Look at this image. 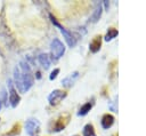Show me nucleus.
I'll list each match as a JSON object with an SVG mask.
<instances>
[{
	"label": "nucleus",
	"instance_id": "2",
	"mask_svg": "<svg viewBox=\"0 0 146 136\" xmlns=\"http://www.w3.org/2000/svg\"><path fill=\"white\" fill-rule=\"evenodd\" d=\"M49 18H50V21H51V23L55 25V26H57L58 29H59V31H60V33L63 34V37H64V39H65V41H66V43L68 45V47H74L75 46V43H76V38H74V35L72 34V32H70L68 30H66L64 26H62L59 23H58V21L50 14L49 15Z\"/></svg>",
	"mask_w": 146,
	"mask_h": 136
},
{
	"label": "nucleus",
	"instance_id": "3",
	"mask_svg": "<svg viewBox=\"0 0 146 136\" xmlns=\"http://www.w3.org/2000/svg\"><path fill=\"white\" fill-rule=\"evenodd\" d=\"M50 50H51L52 57L55 59H58V58H60L64 55V53H65V46H64V43L59 39L55 38L51 41V43H50Z\"/></svg>",
	"mask_w": 146,
	"mask_h": 136
},
{
	"label": "nucleus",
	"instance_id": "10",
	"mask_svg": "<svg viewBox=\"0 0 146 136\" xmlns=\"http://www.w3.org/2000/svg\"><path fill=\"white\" fill-rule=\"evenodd\" d=\"M100 123H102L103 129H108V128H111V127L113 126V123H114V117H113L111 113H105V114L102 117Z\"/></svg>",
	"mask_w": 146,
	"mask_h": 136
},
{
	"label": "nucleus",
	"instance_id": "13",
	"mask_svg": "<svg viewBox=\"0 0 146 136\" xmlns=\"http://www.w3.org/2000/svg\"><path fill=\"white\" fill-rule=\"evenodd\" d=\"M102 13H103V7H102L100 3H98L97 7H96L95 10H94L91 17H90V22H91V23H96V22H98L99 18L102 17Z\"/></svg>",
	"mask_w": 146,
	"mask_h": 136
},
{
	"label": "nucleus",
	"instance_id": "7",
	"mask_svg": "<svg viewBox=\"0 0 146 136\" xmlns=\"http://www.w3.org/2000/svg\"><path fill=\"white\" fill-rule=\"evenodd\" d=\"M8 87H9V104L11 107H16L21 101V96L17 94V90L13 87L11 80H8Z\"/></svg>",
	"mask_w": 146,
	"mask_h": 136
},
{
	"label": "nucleus",
	"instance_id": "18",
	"mask_svg": "<svg viewBox=\"0 0 146 136\" xmlns=\"http://www.w3.org/2000/svg\"><path fill=\"white\" fill-rule=\"evenodd\" d=\"M58 73H59V69H55L54 71H51L50 75H49V79H50V80H55V79L57 78Z\"/></svg>",
	"mask_w": 146,
	"mask_h": 136
},
{
	"label": "nucleus",
	"instance_id": "6",
	"mask_svg": "<svg viewBox=\"0 0 146 136\" xmlns=\"http://www.w3.org/2000/svg\"><path fill=\"white\" fill-rule=\"evenodd\" d=\"M67 96V93L60 89H55L50 93V95L48 96V102L50 105H57L59 104L65 97Z\"/></svg>",
	"mask_w": 146,
	"mask_h": 136
},
{
	"label": "nucleus",
	"instance_id": "17",
	"mask_svg": "<svg viewBox=\"0 0 146 136\" xmlns=\"http://www.w3.org/2000/svg\"><path fill=\"white\" fill-rule=\"evenodd\" d=\"M6 101H7L6 91H5V90H2V91H1V97H0V110H1V107H2V104H3V103H6Z\"/></svg>",
	"mask_w": 146,
	"mask_h": 136
},
{
	"label": "nucleus",
	"instance_id": "14",
	"mask_svg": "<svg viewBox=\"0 0 146 136\" xmlns=\"http://www.w3.org/2000/svg\"><path fill=\"white\" fill-rule=\"evenodd\" d=\"M82 134H83V136H96V133H95L94 126H92L91 123H87V125L83 127Z\"/></svg>",
	"mask_w": 146,
	"mask_h": 136
},
{
	"label": "nucleus",
	"instance_id": "5",
	"mask_svg": "<svg viewBox=\"0 0 146 136\" xmlns=\"http://www.w3.org/2000/svg\"><path fill=\"white\" fill-rule=\"evenodd\" d=\"M25 130L29 136H38L40 134V122L36 119H29L25 123Z\"/></svg>",
	"mask_w": 146,
	"mask_h": 136
},
{
	"label": "nucleus",
	"instance_id": "21",
	"mask_svg": "<svg viewBox=\"0 0 146 136\" xmlns=\"http://www.w3.org/2000/svg\"><path fill=\"white\" fill-rule=\"evenodd\" d=\"M74 136H79V135H74Z\"/></svg>",
	"mask_w": 146,
	"mask_h": 136
},
{
	"label": "nucleus",
	"instance_id": "4",
	"mask_svg": "<svg viewBox=\"0 0 146 136\" xmlns=\"http://www.w3.org/2000/svg\"><path fill=\"white\" fill-rule=\"evenodd\" d=\"M68 122H70V114H68V113H63V114H60V115L55 120L51 131L58 133V131L64 130V128L67 126Z\"/></svg>",
	"mask_w": 146,
	"mask_h": 136
},
{
	"label": "nucleus",
	"instance_id": "16",
	"mask_svg": "<svg viewBox=\"0 0 146 136\" xmlns=\"http://www.w3.org/2000/svg\"><path fill=\"white\" fill-rule=\"evenodd\" d=\"M19 129H21V125H19V123H16V125H14V127L11 128V130L8 131L6 135H7V136H15V135H18L19 131H21Z\"/></svg>",
	"mask_w": 146,
	"mask_h": 136
},
{
	"label": "nucleus",
	"instance_id": "12",
	"mask_svg": "<svg viewBox=\"0 0 146 136\" xmlns=\"http://www.w3.org/2000/svg\"><path fill=\"white\" fill-rule=\"evenodd\" d=\"M92 106H94V98H92L91 102H87V103H84V104L80 107V110H79V112H78V115H79V117H83V115L88 114L89 111L92 109Z\"/></svg>",
	"mask_w": 146,
	"mask_h": 136
},
{
	"label": "nucleus",
	"instance_id": "11",
	"mask_svg": "<svg viewBox=\"0 0 146 136\" xmlns=\"http://www.w3.org/2000/svg\"><path fill=\"white\" fill-rule=\"evenodd\" d=\"M38 61L40 63V65L44 69V70H48L50 67V64H51V61H50V57L48 54H40L38 56Z\"/></svg>",
	"mask_w": 146,
	"mask_h": 136
},
{
	"label": "nucleus",
	"instance_id": "1",
	"mask_svg": "<svg viewBox=\"0 0 146 136\" xmlns=\"http://www.w3.org/2000/svg\"><path fill=\"white\" fill-rule=\"evenodd\" d=\"M14 82L19 93H26L33 86V75L27 62L22 61L19 65L14 69Z\"/></svg>",
	"mask_w": 146,
	"mask_h": 136
},
{
	"label": "nucleus",
	"instance_id": "9",
	"mask_svg": "<svg viewBox=\"0 0 146 136\" xmlns=\"http://www.w3.org/2000/svg\"><path fill=\"white\" fill-rule=\"evenodd\" d=\"M79 78V72L78 71H74L73 73H71L70 75H67L66 78H64L63 80H62V85L65 87V88H70V87H72L73 85H74V82H75V80Z\"/></svg>",
	"mask_w": 146,
	"mask_h": 136
},
{
	"label": "nucleus",
	"instance_id": "8",
	"mask_svg": "<svg viewBox=\"0 0 146 136\" xmlns=\"http://www.w3.org/2000/svg\"><path fill=\"white\" fill-rule=\"evenodd\" d=\"M102 41H103V37L99 34V35H96L89 43V50L94 54L98 53L100 47H102Z\"/></svg>",
	"mask_w": 146,
	"mask_h": 136
},
{
	"label": "nucleus",
	"instance_id": "15",
	"mask_svg": "<svg viewBox=\"0 0 146 136\" xmlns=\"http://www.w3.org/2000/svg\"><path fill=\"white\" fill-rule=\"evenodd\" d=\"M117 34H119V32H117L116 29H114V27H110L104 39H105V41H111V40H113L114 38H116Z\"/></svg>",
	"mask_w": 146,
	"mask_h": 136
},
{
	"label": "nucleus",
	"instance_id": "20",
	"mask_svg": "<svg viewBox=\"0 0 146 136\" xmlns=\"http://www.w3.org/2000/svg\"><path fill=\"white\" fill-rule=\"evenodd\" d=\"M113 136H117V134H114V135H113Z\"/></svg>",
	"mask_w": 146,
	"mask_h": 136
},
{
	"label": "nucleus",
	"instance_id": "19",
	"mask_svg": "<svg viewBox=\"0 0 146 136\" xmlns=\"http://www.w3.org/2000/svg\"><path fill=\"white\" fill-rule=\"evenodd\" d=\"M104 5H105V8H106V9H108V6H110V5H108V2H107V1H104Z\"/></svg>",
	"mask_w": 146,
	"mask_h": 136
}]
</instances>
